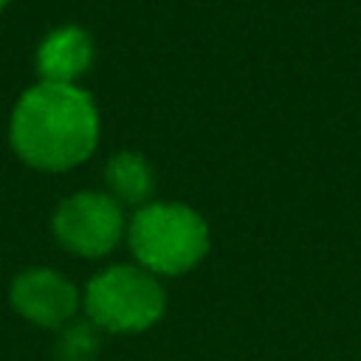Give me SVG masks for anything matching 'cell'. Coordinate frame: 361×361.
<instances>
[{"instance_id": "cell-8", "label": "cell", "mask_w": 361, "mask_h": 361, "mask_svg": "<svg viewBox=\"0 0 361 361\" xmlns=\"http://www.w3.org/2000/svg\"><path fill=\"white\" fill-rule=\"evenodd\" d=\"M99 353V333L93 322H71L62 324L54 355L56 361H93Z\"/></svg>"}, {"instance_id": "cell-6", "label": "cell", "mask_w": 361, "mask_h": 361, "mask_svg": "<svg viewBox=\"0 0 361 361\" xmlns=\"http://www.w3.org/2000/svg\"><path fill=\"white\" fill-rule=\"evenodd\" d=\"M90 59H93V42L76 25H62L51 31L37 48V71L42 82L73 85V79L90 68Z\"/></svg>"}, {"instance_id": "cell-9", "label": "cell", "mask_w": 361, "mask_h": 361, "mask_svg": "<svg viewBox=\"0 0 361 361\" xmlns=\"http://www.w3.org/2000/svg\"><path fill=\"white\" fill-rule=\"evenodd\" d=\"M6 3H8V0H0V11H3V8H6Z\"/></svg>"}, {"instance_id": "cell-4", "label": "cell", "mask_w": 361, "mask_h": 361, "mask_svg": "<svg viewBox=\"0 0 361 361\" xmlns=\"http://www.w3.org/2000/svg\"><path fill=\"white\" fill-rule=\"evenodd\" d=\"M124 228L121 206L102 192H79L54 212L56 240L79 257H102L116 248Z\"/></svg>"}, {"instance_id": "cell-1", "label": "cell", "mask_w": 361, "mask_h": 361, "mask_svg": "<svg viewBox=\"0 0 361 361\" xmlns=\"http://www.w3.org/2000/svg\"><path fill=\"white\" fill-rule=\"evenodd\" d=\"M11 147L34 169H71L82 164L99 138V116L76 85L39 82L28 87L11 113Z\"/></svg>"}, {"instance_id": "cell-7", "label": "cell", "mask_w": 361, "mask_h": 361, "mask_svg": "<svg viewBox=\"0 0 361 361\" xmlns=\"http://www.w3.org/2000/svg\"><path fill=\"white\" fill-rule=\"evenodd\" d=\"M107 189L116 203H144L152 192V172L135 152H118L107 164Z\"/></svg>"}, {"instance_id": "cell-3", "label": "cell", "mask_w": 361, "mask_h": 361, "mask_svg": "<svg viewBox=\"0 0 361 361\" xmlns=\"http://www.w3.org/2000/svg\"><path fill=\"white\" fill-rule=\"evenodd\" d=\"M85 307L96 327L113 333H138L161 319L164 290L147 271L116 265L90 279Z\"/></svg>"}, {"instance_id": "cell-2", "label": "cell", "mask_w": 361, "mask_h": 361, "mask_svg": "<svg viewBox=\"0 0 361 361\" xmlns=\"http://www.w3.org/2000/svg\"><path fill=\"white\" fill-rule=\"evenodd\" d=\"M130 245L144 268L183 274L206 254L209 231L200 214L180 203L144 206L130 226Z\"/></svg>"}, {"instance_id": "cell-5", "label": "cell", "mask_w": 361, "mask_h": 361, "mask_svg": "<svg viewBox=\"0 0 361 361\" xmlns=\"http://www.w3.org/2000/svg\"><path fill=\"white\" fill-rule=\"evenodd\" d=\"M11 307L39 327H62L79 305L76 288L51 268H28L14 276L8 290Z\"/></svg>"}]
</instances>
